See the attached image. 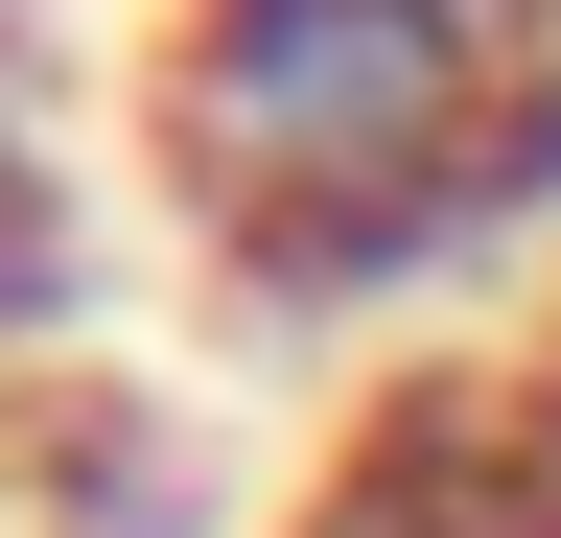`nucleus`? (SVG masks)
<instances>
[{"instance_id":"obj_2","label":"nucleus","mask_w":561,"mask_h":538,"mask_svg":"<svg viewBox=\"0 0 561 538\" xmlns=\"http://www.w3.org/2000/svg\"><path fill=\"white\" fill-rule=\"evenodd\" d=\"M70 328V164H47V117L0 94V352H47Z\"/></svg>"},{"instance_id":"obj_1","label":"nucleus","mask_w":561,"mask_h":538,"mask_svg":"<svg viewBox=\"0 0 561 538\" xmlns=\"http://www.w3.org/2000/svg\"><path fill=\"white\" fill-rule=\"evenodd\" d=\"M140 164L257 328H375L561 234V0H140Z\"/></svg>"}]
</instances>
